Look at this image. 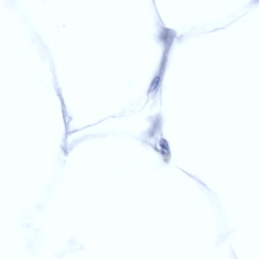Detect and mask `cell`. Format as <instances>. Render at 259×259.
I'll list each match as a JSON object with an SVG mask.
<instances>
[{
	"label": "cell",
	"instance_id": "obj_1",
	"mask_svg": "<svg viewBox=\"0 0 259 259\" xmlns=\"http://www.w3.org/2000/svg\"><path fill=\"white\" fill-rule=\"evenodd\" d=\"M160 77L159 76H156L153 79L151 82V84L150 85L149 88L148 92H151L154 90L158 87L160 83Z\"/></svg>",
	"mask_w": 259,
	"mask_h": 259
}]
</instances>
